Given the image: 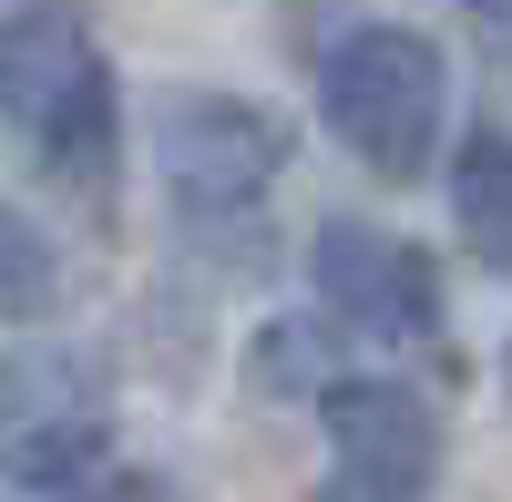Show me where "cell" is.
<instances>
[{
  "mask_svg": "<svg viewBox=\"0 0 512 502\" xmlns=\"http://www.w3.org/2000/svg\"><path fill=\"white\" fill-rule=\"evenodd\" d=\"M103 502H175V492H164V482H134V472H123V482H113Z\"/></svg>",
  "mask_w": 512,
  "mask_h": 502,
  "instance_id": "8",
  "label": "cell"
},
{
  "mask_svg": "<svg viewBox=\"0 0 512 502\" xmlns=\"http://www.w3.org/2000/svg\"><path fill=\"white\" fill-rule=\"evenodd\" d=\"M461 11H472L482 31H512V0H461Z\"/></svg>",
  "mask_w": 512,
  "mask_h": 502,
  "instance_id": "9",
  "label": "cell"
},
{
  "mask_svg": "<svg viewBox=\"0 0 512 502\" xmlns=\"http://www.w3.org/2000/svg\"><path fill=\"white\" fill-rule=\"evenodd\" d=\"M502 390H512V359H502Z\"/></svg>",
  "mask_w": 512,
  "mask_h": 502,
  "instance_id": "10",
  "label": "cell"
},
{
  "mask_svg": "<svg viewBox=\"0 0 512 502\" xmlns=\"http://www.w3.org/2000/svg\"><path fill=\"white\" fill-rule=\"evenodd\" d=\"M41 298H52V246H41L31 216H11V328H31Z\"/></svg>",
  "mask_w": 512,
  "mask_h": 502,
  "instance_id": "7",
  "label": "cell"
},
{
  "mask_svg": "<svg viewBox=\"0 0 512 502\" xmlns=\"http://www.w3.org/2000/svg\"><path fill=\"white\" fill-rule=\"evenodd\" d=\"M154 175L195 226H236L287 175V134H277V113H256L236 93H164L154 103Z\"/></svg>",
  "mask_w": 512,
  "mask_h": 502,
  "instance_id": "3",
  "label": "cell"
},
{
  "mask_svg": "<svg viewBox=\"0 0 512 502\" xmlns=\"http://www.w3.org/2000/svg\"><path fill=\"white\" fill-rule=\"evenodd\" d=\"M318 431H328L318 502H431L441 421H431L420 390H400V380H338L318 400Z\"/></svg>",
  "mask_w": 512,
  "mask_h": 502,
  "instance_id": "5",
  "label": "cell"
},
{
  "mask_svg": "<svg viewBox=\"0 0 512 502\" xmlns=\"http://www.w3.org/2000/svg\"><path fill=\"white\" fill-rule=\"evenodd\" d=\"M318 113L379 185H420L441 154V113H451V72L441 41L410 21H359L318 52Z\"/></svg>",
  "mask_w": 512,
  "mask_h": 502,
  "instance_id": "2",
  "label": "cell"
},
{
  "mask_svg": "<svg viewBox=\"0 0 512 502\" xmlns=\"http://www.w3.org/2000/svg\"><path fill=\"white\" fill-rule=\"evenodd\" d=\"M308 287H318L328 328H349V339H369V349H431L441 339V277H431V257H420L410 236L359 226V216H328L308 236Z\"/></svg>",
  "mask_w": 512,
  "mask_h": 502,
  "instance_id": "4",
  "label": "cell"
},
{
  "mask_svg": "<svg viewBox=\"0 0 512 502\" xmlns=\"http://www.w3.org/2000/svg\"><path fill=\"white\" fill-rule=\"evenodd\" d=\"M0 93H11V134L21 154L52 175L62 195L103 205L123 175V93L82 0H11L0 31Z\"/></svg>",
  "mask_w": 512,
  "mask_h": 502,
  "instance_id": "1",
  "label": "cell"
},
{
  "mask_svg": "<svg viewBox=\"0 0 512 502\" xmlns=\"http://www.w3.org/2000/svg\"><path fill=\"white\" fill-rule=\"evenodd\" d=\"M451 226L492 277H512V134L502 123H472L451 154Z\"/></svg>",
  "mask_w": 512,
  "mask_h": 502,
  "instance_id": "6",
  "label": "cell"
}]
</instances>
